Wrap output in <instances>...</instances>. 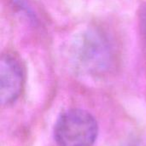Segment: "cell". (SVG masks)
I'll use <instances>...</instances> for the list:
<instances>
[{
	"instance_id": "1",
	"label": "cell",
	"mask_w": 146,
	"mask_h": 146,
	"mask_svg": "<svg viewBox=\"0 0 146 146\" xmlns=\"http://www.w3.org/2000/svg\"><path fill=\"white\" fill-rule=\"evenodd\" d=\"M74 55L79 66L92 74L109 71L115 59L112 42L107 34L98 29L87 30L80 37Z\"/></svg>"
},
{
	"instance_id": "2",
	"label": "cell",
	"mask_w": 146,
	"mask_h": 146,
	"mask_svg": "<svg viewBox=\"0 0 146 146\" xmlns=\"http://www.w3.org/2000/svg\"><path fill=\"white\" fill-rule=\"evenodd\" d=\"M98 134L95 118L87 111L72 109L62 113L54 127L58 146H92Z\"/></svg>"
},
{
	"instance_id": "3",
	"label": "cell",
	"mask_w": 146,
	"mask_h": 146,
	"mask_svg": "<svg viewBox=\"0 0 146 146\" xmlns=\"http://www.w3.org/2000/svg\"><path fill=\"white\" fill-rule=\"evenodd\" d=\"M24 82L23 68L11 54H3L0 60V98L2 105L13 104L20 96Z\"/></svg>"
},
{
	"instance_id": "4",
	"label": "cell",
	"mask_w": 146,
	"mask_h": 146,
	"mask_svg": "<svg viewBox=\"0 0 146 146\" xmlns=\"http://www.w3.org/2000/svg\"><path fill=\"white\" fill-rule=\"evenodd\" d=\"M141 27H142L145 36L146 37V9L144 10L141 15Z\"/></svg>"
},
{
	"instance_id": "5",
	"label": "cell",
	"mask_w": 146,
	"mask_h": 146,
	"mask_svg": "<svg viewBox=\"0 0 146 146\" xmlns=\"http://www.w3.org/2000/svg\"><path fill=\"white\" fill-rule=\"evenodd\" d=\"M131 146H146V144H141V143H139V144H134V145H131Z\"/></svg>"
}]
</instances>
